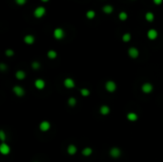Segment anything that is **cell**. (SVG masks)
<instances>
[{
	"mask_svg": "<svg viewBox=\"0 0 163 162\" xmlns=\"http://www.w3.org/2000/svg\"><path fill=\"white\" fill-rule=\"evenodd\" d=\"M32 67L34 69V70H37V69H38L39 67H40V64L38 62H32Z\"/></svg>",
	"mask_w": 163,
	"mask_h": 162,
	"instance_id": "4316f807",
	"label": "cell"
},
{
	"mask_svg": "<svg viewBox=\"0 0 163 162\" xmlns=\"http://www.w3.org/2000/svg\"><path fill=\"white\" fill-rule=\"evenodd\" d=\"M42 2H47V1H49V0H41Z\"/></svg>",
	"mask_w": 163,
	"mask_h": 162,
	"instance_id": "d6a6232c",
	"label": "cell"
},
{
	"mask_svg": "<svg viewBox=\"0 0 163 162\" xmlns=\"http://www.w3.org/2000/svg\"><path fill=\"white\" fill-rule=\"evenodd\" d=\"M34 86L36 89H38V90H42V89H44V87H45V81L44 80H42V79H36L34 82Z\"/></svg>",
	"mask_w": 163,
	"mask_h": 162,
	"instance_id": "8fae6325",
	"label": "cell"
},
{
	"mask_svg": "<svg viewBox=\"0 0 163 162\" xmlns=\"http://www.w3.org/2000/svg\"><path fill=\"white\" fill-rule=\"evenodd\" d=\"M27 0H15V2L17 3L18 5H20V6H22V5H24L26 3Z\"/></svg>",
	"mask_w": 163,
	"mask_h": 162,
	"instance_id": "f546056e",
	"label": "cell"
},
{
	"mask_svg": "<svg viewBox=\"0 0 163 162\" xmlns=\"http://www.w3.org/2000/svg\"><path fill=\"white\" fill-rule=\"evenodd\" d=\"M67 152L69 155H74L75 153H77V147L75 146V145H70L69 147H68L67 149Z\"/></svg>",
	"mask_w": 163,
	"mask_h": 162,
	"instance_id": "5bb4252c",
	"label": "cell"
},
{
	"mask_svg": "<svg viewBox=\"0 0 163 162\" xmlns=\"http://www.w3.org/2000/svg\"><path fill=\"white\" fill-rule=\"evenodd\" d=\"M147 35H148V38H149V39L154 40V39H156V38L157 37V32L156 31V30L152 29V30H150V31L148 32Z\"/></svg>",
	"mask_w": 163,
	"mask_h": 162,
	"instance_id": "7c38bea8",
	"label": "cell"
},
{
	"mask_svg": "<svg viewBox=\"0 0 163 162\" xmlns=\"http://www.w3.org/2000/svg\"><path fill=\"white\" fill-rule=\"evenodd\" d=\"M6 65H5V64H0V69H1V70L2 71H5V70H6Z\"/></svg>",
	"mask_w": 163,
	"mask_h": 162,
	"instance_id": "1f68e13d",
	"label": "cell"
},
{
	"mask_svg": "<svg viewBox=\"0 0 163 162\" xmlns=\"http://www.w3.org/2000/svg\"><path fill=\"white\" fill-rule=\"evenodd\" d=\"M153 1H154V3L156 5H160L162 3V0H153Z\"/></svg>",
	"mask_w": 163,
	"mask_h": 162,
	"instance_id": "4dcf8cb0",
	"label": "cell"
},
{
	"mask_svg": "<svg viewBox=\"0 0 163 162\" xmlns=\"http://www.w3.org/2000/svg\"><path fill=\"white\" fill-rule=\"evenodd\" d=\"M109 112H110V108H109L108 106L103 105L101 108H100V114H101L107 115V114H109Z\"/></svg>",
	"mask_w": 163,
	"mask_h": 162,
	"instance_id": "2e32d148",
	"label": "cell"
},
{
	"mask_svg": "<svg viewBox=\"0 0 163 162\" xmlns=\"http://www.w3.org/2000/svg\"><path fill=\"white\" fill-rule=\"evenodd\" d=\"M26 73L23 72V71H17L15 73V77L18 79V80H22V79L25 78Z\"/></svg>",
	"mask_w": 163,
	"mask_h": 162,
	"instance_id": "9a60e30c",
	"label": "cell"
},
{
	"mask_svg": "<svg viewBox=\"0 0 163 162\" xmlns=\"http://www.w3.org/2000/svg\"><path fill=\"white\" fill-rule=\"evenodd\" d=\"M45 13H46V10L44 7H38L34 10V15L36 18H40L45 15Z\"/></svg>",
	"mask_w": 163,
	"mask_h": 162,
	"instance_id": "7a4b0ae2",
	"label": "cell"
},
{
	"mask_svg": "<svg viewBox=\"0 0 163 162\" xmlns=\"http://www.w3.org/2000/svg\"><path fill=\"white\" fill-rule=\"evenodd\" d=\"M47 56H48L49 58H51V59H54L56 56H57V54H56V52H55V51L51 50V51H49V52H48Z\"/></svg>",
	"mask_w": 163,
	"mask_h": 162,
	"instance_id": "ffe728a7",
	"label": "cell"
},
{
	"mask_svg": "<svg viewBox=\"0 0 163 162\" xmlns=\"http://www.w3.org/2000/svg\"><path fill=\"white\" fill-rule=\"evenodd\" d=\"M110 155L112 157L114 158H116V157H119L121 155V152H120V150L118 149V148H112L110 151Z\"/></svg>",
	"mask_w": 163,
	"mask_h": 162,
	"instance_id": "52a82bcc",
	"label": "cell"
},
{
	"mask_svg": "<svg viewBox=\"0 0 163 162\" xmlns=\"http://www.w3.org/2000/svg\"><path fill=\"white\" fill-rule=\"evenodd\" d=\"M105 88H106V90H107L108 92L114 93L116 90V84L114 81H111V80L110 81H107V82H106Z\"/></svg>",
	"mask_w": 163,
	"mask_h": 162,
	"instance_id": "6da1fadb",
	"label": "cell"
},
{
	"mask_svg": "<svg viewBox=\"0 0 163 162\" xmlns=\"http://www.w3.org/2000/svg\"><path fill=\"white\" fill-rule=\"evenodd\" d=\"M127 118H128L130 121H135L137 119V114H135V112H129L127 114Z\"/></svg>",
	"mask_w": 163,
	"mask_h": 162,
	"instance_id": "e0dca14e",
	"label": "cell"
},
{
	"mask_svg": "<svg viewBox=\"0 0 163 162\" xmlns=\"http://www.w3.org/2000/svg\"><path fill=\"white\" fill-rule=\"evenodd\" d=\"M92 153H93V150H92L91 148H89V147L85 148V149L82 151V155H83L84 156H89V155H91Z\"/></svg>",
	"mask_w": 163,
	"mask_h": 162,
	"instance_id": "d6986e66",
	"label": "cell"
},
{
	"mask_svg": "<svg viewBox=\"0 0 163 162\" xmlns=\"http://www.w3.org/2000/svg\"><path fill=\"white\" fill-rule=\"evenodd\" d=\"M127 17H128V15H127V13L125 12H121L119 13V19H120V20L125 21L127 19Z\"/></svg>",
	"mask_w": 163,
	"mask_h": 162,
	"instance_id": "cb8c5ba5",
	"label": "cell"
},
{
	"mask_svg": "<svg viewBox=\"0 0 163 162\" xmlns=\"http://www.w3.org/2000/svg\"><path fill=\"white\" fill-rule=\"evenodd\" d=\"M86 16H87V18H89V19H93L94 16H96V13H94V11H88L86 13Z\"/></svg>",
	"mask_w": 163,
	"mask_h": 162,
	"instance_id": "7402d4cb",
	"label": "cell"
},
{
	"mask_svg": "<svg viewBox=\"0 0 163 162\" xmlns=\"http://www.w3.org/2000/svg\"><path fill=\"white\" fill-rule=\"evenodd\" d=\"M0 152H1L2 155H9L10 152H11L10 146L6 143H2L1 145H0Z\"/></svg>",
	"mask_w": 163,
	"mask_h": 162,
	"instance_id": "3957f363",
	"label": "cell"
},
{
	"mask_svg": "<svg viewBox=\"0 0 163 162\" xmlns=\"http://www.w3.org/2000/svg\"><path fill=\"white\" fill-rule=\"evenodd\" d=\"M128 54L132 58H137V57L138 56V54H139V52H138L137 48L133 47V48H130L128 50Z\"/></svg>",
	"mask_w": 163,
	"mask_h": 162,
	"instance_id": "ba28073f",
	"label": "cell"
},
{
	"mask_svg": "<svg viewBox=\"0 0 163 162\" xmlns=\"http://www.w3.org/2000/svg\"><path fill=\"white\" fill-rule=\"evenodd\" d=\"M53 36L56 39H62L64 37V31L61 28H56L53 32Z\"/></svg>",
	"mask_w": 163,
	"mask_h": 162,
	"instance_id": "277c9868",
	"label": "cell"
},
{
	"mask_svg": "<svg viewBox=\"0 0 163 162\" xmlns=\"http://www.w3.org/2000/svg\"><path fill=\"white\" fill-rule=\"evenodd\" d=\"M24 41H25V43L28 44V45H32V44L34 42V35H31V34L26 35V36L24 37Z\"/></svg>",
	"mask_w": 163,
	"mask_h": 162,
	"instance_id": "4fadbf2b",
	"label": "cell"
},
{
	"mask_svg": "<svg viewBox=\"0 0 163 162\" xmlns=\"http://www.w3.org/2000/svg\"><path fill=\"white\" fill-rule=\"evenodd\" d=\"M50 128H51V124L48 121H42L39 125V129L42 132H47L50 130Z\"/></svg>",
	"mask_w": 163,
	"mask_h": 162,
	"instance_id": "9c48e42d",
	"label": "cell"
},
{
	"mask_svg": "<svg viewBox=\"0 0 163 162\" xmlns=\"http://www.w3.org/2000/svg\"><path fill=\"white\" fill-rule=\"evenodd\" d=\"M145 18H146V20L149 21V22H152V21H154V13H147L145 15Z\"/></svg>",
	"mask_w": 163,
	"mask_h": 162,
	"instance_id": "44dd1931",
	"label": "cell"
},
{
	"mask_svg": "<svg viewBox=\"0 0 163 162\" xmlns=\"http://www.w3.org/2000/svg\"><path fill=\"white\" fill-rule=\"evenodd\" d=\"M64 86L68 89H72L75 87V81L72 78H66L64 80Z\"/></svg>",
	"mask_w": 163,
	"mask_h": 162,
	"instance_id": "30bf717a",
	"label": "cell"
},
{
	"mask_svg": "<svg viewBox=\"0 0 163 162\" xmlns=\"http://www.w3.org/2000/svg\"><path fill=\"white\" fill-rule=\"evenodd\" d=\"M68 104H69L70 106H72V107H74L75 104H77V99L74 97H71L68 99Z\"/></svg>",
	"mask_w": 163,
	"mask_h": 162,
	"instance_id": "603a6c76",
	"label": "cell"
},
{
	"mask_svg": "<svg viewBox=\"0 0 163 162\" xmlns=\"http://www.w3.org/2000/svg\"><path fill=\"white\" fill-rule=\"evenodd\" d=\"M113 10H114V8L111 6V5H106V6H104V8H103V12H104L105 13H107V15L112 13Z\"/></svg>",
	"mask_w": 163,
	"mask_h": 162,
	"instance_id": "ac0fdd59",
	"label": "cell"
},
{
	"mask_svg": "<svg viewBox=\"0 0 163 162\" xmlns=\"http://www.w3.org/2000/svg\"><path fill=\"white\" fill-rule=\"evenodd\" d=\"M13 54H15V53H13V50H10V49H9V50L6 51V56H13Z\"/></svg>",
	"mask_w": 163,
	"mask_h": 162,
	"instance_id": "f1b7e54d",
	"label": "cell"
},
{
	"mask_svg": "<svg viewBox=\"0 0 163 162\" xmlns=\"http://www.w3.org/2000/svg\"><path fill=\"white\" fill-rule=\"evenodd\" d=\"M0 139L2 141H5V139H6V136L4 134V131H0Z\"/></svg>",
	"mask_w": 163,
	"mask_h": 162,
	"instance_id": "83f0119b",
	"label": "cell"
},
{
	"mask_svg": "<svg viewBox=\"0 0 163 162\" xmlns=\"http://www.w3.org/2000/svg\"><path fill=\"white\" fill-rule=\"evenodd\" d=\"M80 92H81V95H82L83 97H88V95H90V91L87 90V89H82Z\"/></svg>",
	"mask_w": 163,
	"mask_h": 162,
	"instance_id": "484cf974",
	"label": "cell"
},
{
	"mask_svg": "<svg viewBox=\"0 0 163 162\" xmlns=\"http://www.w3.org/2000/svg\"><path fill=\"white\" fill-rule=\"evenodd\" d=\"M141 89H142V92L144 94H150L152 91H153V85L151 83H144Z\"/></svg>",
	"mask_w": 163,
	"mask_h": 162,
	"instance_id": "5b68a950",
	"label": "cell"
},
{
	"mask_svg": "<svg viewBox=\"0 0 163 162\" xmlns=\"http://www.w3.org/2000/svg\"><path fill=\"white\" fill-rule=\"evenodd\" d=\"M13 93L17 95V97H22V95H24V94H25V91H24L23 88H21L20 86H15L13 87Z\"/></svg>",
	"mask_w": 163,
	"mask_h": 162,
	"instance_id": "8992f818",
	"label": "cell"
},
{
	"mask_svg": "<svg viewBox=\"0 0 163 162\" xmlns=\"http://www.w3.org/2000/svg\"><path fill=\"white\" fill-rule=\"evenodd\" d=\"M122 40H123L124 42H129V41L131 40V34H125L123 36H122Z\"/></svg>",
	"mask_w": 163,
	"mask_h": 162,
	"instance_id": "d4e9b609",
	"label": "cell"
}]
</instances>
